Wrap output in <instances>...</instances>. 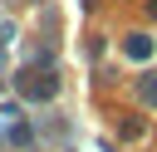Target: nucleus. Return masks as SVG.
Here are the masks:
<instances>
[{"label": "nucleus", "mask_w": 157, "mask_h": 152, "mask_svg": "<svg viewBox=\"0 0 157 152\" xmlns=\"http://www.w3.org/2000/svg\"><path fill=\"white\" fill-rule=\"evenodd\" d=\"M20 93H25V98H54V74L25 69V74H20Z\"/></svg>", "instance_id": "f257e3e1"}, {"label": "nucleus", "mask_w": 157, "mask_h": 152, "mask_svg": "<svg viewBox=\"0 0 157 152\" xmlns=\"http://www.w3.org/2000/svg\"><path fill=\"white\" fill-rule=\"evenodd\" d=\"M152 49H157V44H152V34H128V44H123V54H128V59H152Z\"/></svg>", "instance_id": "f03ea898"}, {"label": "nucleus", "mask_w": 157, "mask_h": 152, "mask_svg": "<svg viewBox=\"0 0 157 152\" xmlns=\"http://www.w3.org/2000/svg\"><path fill=\"white\" fill-rule=\"evenodd\" d=\"M137 93H142V98H147V103H157V74H147V78H142V83H137Z\"/></svg>", "instance_id": "7ed1b4c3"}]
</instances>
